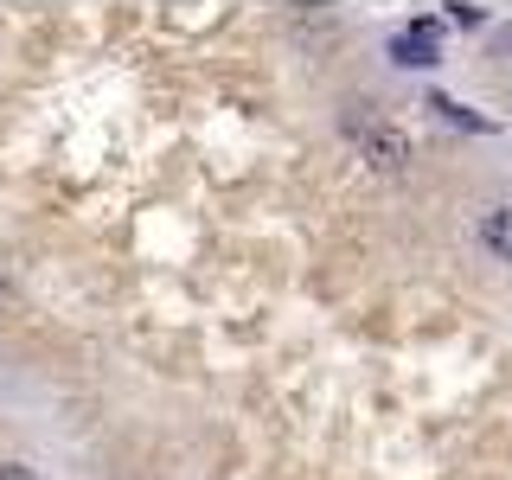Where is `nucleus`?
<instances>
[{
    "mask_svg": "<svg viewBox=\"0 0 512 480\" xmlns=\"http://www.w3.org/2000/svg\"><path fill=\"white\" fill-rule=\"evenodd\" d=\"M391 58L410 64V71L436 64V58H442V20H416V26H404V32L391 39Z\"/></svg>",
    "mask_w": 512,
    "mask_h": 480,
    "instance_id": "nucleus-1",
    "label": "nucleus"
},
{
    "mask_svg": "<svg viewBox=\"0 0 512 480\" xmlns=\"http://www.w3.org/2000/svg\"><path fill=\"white\" fill-rule=\"evenodd\" d=\"M429 109H436V116H448L455 128H474V135H480V128H487L480 116H468V109H461V103H448V96H436V103H429Z\"/></svg>",
    "mask_w": 512,
    "mask_h": 480,
    "instance_id": "nucleus-4",
    "label": "nucleus"
},
{
    "mask_svg": "<svg viewBox=\"0 0 512 480\" xmlns=\"http://www.w3.org/2000/svg\"><path fill=\"white\" fill-rule=\"evenodd\" d=\"M0 480H39V474H32L26 461H0Z\"/></svg>",
    "mask_w": 512,
    "mask_h": 480,
    "instance_id": "nucleus-6",
    "label": "nucleus"
},
{
    "mask_svg": "<svg viewBox=\"0 0 512 480\" xmlns=\"http://www.w3.org/2000/svg\"><path fill=\"white\" fill-rule=\"evenodd\" d=\"M359 148H365V160H372L378 173H397L410 160V135H404V128H391V122H372L359 135Z\"/></svg>",
    "mask_w": 512,
    "mask_h": 480,
    "instance_id": "nucleus-2",
    "label": "nucleus"
},
{
    "mask_svg": "<svg viewBox=\"0 0 512 480\" xmlns=\"http://www.w3.org/2000/svg\"><path fill=\"white\" fill-rule=\"evenodd\" d=\"M0 301H7V282H0Z\"/></svg>",
    "mask_w": 512,
    "mask_h": 480,
    "instance_id": "nucleus-7",
    "label": "nucleus"
},
{
    "mask_svg": "<svg viewBox=\"0 0 512 480\" xmlns=\"http://www.w3.org/2000/svg\"><path fill=\"white\" fill-rule=\"evenodd\" d=\"M480 244H487L493 256H506V263H512V205H493V212L480 218Z\"/></svg>",
    "mask_w": 512,
    "mask_h": 480,
    "instance_id": "nucleus-3",
    "label": "nucleus"
},
{
    "mask_svg": "<svg viewBox=\"0 0 512 480\" xmlns=\"http://www.w3.org/2000/svg\"><path fill=\"white\" fill-rule=\"evenodd\" d=\"M448 20H461V26H480V7H468V0H455V7H448Z\"/></svg>",
    "mask_w": 512,
    "mask_h": 480,
    "instance_id": "nucleus-5",
    "label": "nucleus"
}]
</instances>
